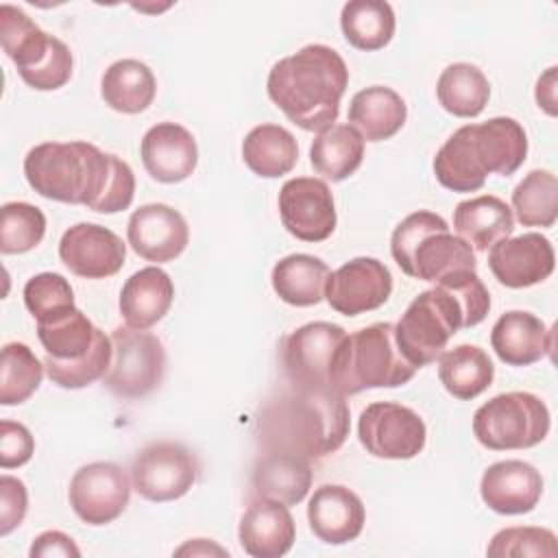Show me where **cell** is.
<instances>
[{"label":"cell","mask_w":558,"mask_h":558,"mask_svg":"<svg viewBox=\"0 0 558 558\" xmlns=\"http://www.w3.org/2000/svg\"><path fill=\"white\" fill-rule=\"evenodd\" d=\"M28 185L48 201L85 205L98 214L131 207L135 174L118 155L89 142H44L24 157Z\"/></svg>","instance_id":"obj_1"},{"label":"cell","mask_w":558,"mask_h":558,"mask_svg":"<svg viewBox=\"0 0 558 558\" xmlns=\"http://www.w3.org/2000/svg\"><path fill=\"white\" fill-rule=\"evenodd\" d=\"M351 429L344 395L333 388L288 384L257 416V442L264 451L320 460L336 453Z\"/></svg>","instance_id":"obj_2"},{"label":"cell","mask_w":558,"mask_h":558,"mask_svg":"<svg viewBox=\"0 0 558 558\" xmlns=\"http://www.w3.org/2000/svg\"><path fill=\"white\" fill-rule=\"evenodd\" d=\"M490 310V294L475 270H460L412 299L395 325L401 355L423 368L447 349L460 331L480 325Z\"/></svg>","instance_id":"obj_3"},{"label":"cell","mask_w":558,"mask_h":558,"mask_svg":"<svg viewBox=\"0 0 558 558\" xmlns=\"http://www.w3.org/2000/svg\"><path fill=\"white\" fill-rule=\"evenodd\" d=\"M347 85L344 59L325 44H307L279 59L266 81L270 100L303 131H323L336 122Z\"/></svg>","instance_id":"obj_4"},{"label":"cell","mask_w":558,"mask_h":558,"mask_svg":"<svg viewBox=\"0 0 558 558\" xmlns=\"http://www.w3.org/2000/svg\"><path fill=\"white\" fill-rule=\"evenodd\" d=\"M525 157L527 135L521 122L497 116L453 131L434 157V174L451 192H477L488 174L510 177Z\"/></svg>","instance_id":"obj_5"},{"label":"cell","mask_w":558,"mask_h":558,"mask_svg":"<svg viewBox=\"0 0 558 558\" xmlns=\"http://www.w3.org/2000/svg\"><path fill=\"white\" fill-rule=\"evenodd\" d=\"M37 338L46 351V373L61 388H85L109 371L113 357L111 338L78 307L37 323Z\"/></svg>","instance_id":"obj_6"},{"label":"cell","mask_w":558,"mask_h":558,"mask_svg":"<svg viewBox=\"0 0 558 558\" xmlns=\"http://www.w3.org/2000/svg\"><path fill=\"white\" fill-rule=\"evenodd\" d=\"M390 253L397 266L414 279L438 283L453 272L475 270V251L449 231L442 216L414 211L405 216L390 235Z\"/></svg>","instance_id":"obj_7"},{"label":"cell","mask_w":558,"mask_h":558,"mask_svg":"<svg viewBox=\"0 0 558 558\" xmlns=\"http://www.w3.org/2000/svg\"><path fill=\"white\" fill-rule=\"evenodd\" d=\"M416 371L397 347L395 325L373 323L347 333L331 368V388L344 397L371 388H397Z\"/></svg>","instance_id":"obj_8"},{"label":"cell","mask_w":558,"mask_h":558,"mask_svg":"<svg viewBox=\"0 0 558 558\" xmlns=\"http://www.w3.org/2000/svg\"><path fill=\"white\" fill-rule=\"evenodd\" d=\"M549 410L532 392H501L482 403L473 414L477 442L493 451L530 449L549 434Z\"/></svg>","instance_id":"obj_9"},{"label":"cell","mask_w":558,"mask_h":558,"mask_svg":"<svg viewBox=\"0 0 558 558\" xmlns=\"http://www.w3.org/2000/svg\"><path fill=\"white\" fill-rule=\"evenodd\" d=\"M113 357L102 384L120 399H140L153 392L166 373V349L148 331L116 327L111 333Z\"/></svg>","instance_id":"obj_10"},{"label":"cell","mask_w":558,"mask_h":558,"mask_svg":"<svg viewBox=\"0 0 558 558\" xmlns=\"http://www.w3.org/2000/svg\"><path fill=\"white\" fill-rule=\"evenodd\" d=\"M347 331L327 320L296 327L279 342L281 371L290 384L331 388V368Z\"/></svg>","instance_id":"obj_11"},{"label":"cell","mask_w":558,"mask_h":558,"mask_svg":"<svg viewBox=\"0 0 558 558\" xmlns=\"http://www.w3.org/2000/svg\"><path fill=\"white\" fill-rule=\"evenodd\" d=\"M357 438L375 458L410 460L423 451L427 427L412 408L395 401H375L360 414Z\"/></svg>","instance_id":"obj_12"},{"label":"cell","mask_w":558,"mask_h":558,"mask_svg":"<svg viewBox=\"0 0 558 558\" xmlns=\"http://www.w3.org/2000/svg\"><path fill=\"white\" fill-rule=\"evenodd\" d=\"M198 471V460L185 445L159 440L135 456L131 482L140 497L163 504L181 499L194 486Z\"/></svg>","instance_id":"obj_13"},{"label":"cell","mask_w":558,"mask_h":558,"mask_svg":"<svg viewBox=\"0 0 558 558\" xmlns=\"http://www.w3.org/2000/svg\"><path fill=\"white\" fill-rule=\"evenodd\" d=\"M133 482L116 462H89L81 466L68 488L74 514L87 525H107L129 506Z\"/></svg>","instance_id":"obj_14"},{"label":"cell","mask_w":558,"mask_h":558,"mask_svg":"<svg viewBox=\"0 0 558 558\" xmlns=\"http://www.w3.org/2000/svg\"><path fill=\"white\" fill-rule=\"evenodd\" d=\"M279 216L290 235L323 242L336 229V205L329 185L314 177L288 179L279 190Z\"/></svg>","instance_id":"obj_15"},{"label":"cell","mask_w":558,"mask_h":558,"mask_svg":"<svg viewBox=\"0 0 558 558\" xmlns=\"http://www.w3.org/2000/svg\"><path fill=\"white\" fill-rule=\"evenodd\" d=\"M392 294V275L375 257H353L327 277L325 299L342 316H360L381 307Z\"/></svg>","instance_id":"obj_16"},{"label":"cell","mask_w":558,"mask_h":558,"mask_svg":"<svg viewBox=\"0 0 558 558\" xmlns=\"http://www.w3.org/2000/svg\"><path fill=\"white\" fill-rule=\"evenodd\" d=\"M63 266L83 279L113 277L126 259V244L111 229L96 222H78L63 231L59 240Z\"/></svg>","instance_id":"obj_17"},{"label":"cell","mask_w":558,"mask_h":558,"mask_svg":"<svg viewBox=\"0 0 558 558\" xmlns=\"http://www.w3.org/2000/svg\"><path fill=\"white\" fill-rule=\"evenodd\" d=\"M554 266L556 253L549 238L534 231L499 240L488 253L490 272L501 286L512 290L543 283L554 272Z\"/></svg>","instance_id":"obj_18"},{"label":"cell","mask_w":558,"mask_h":558,"mask_svg":"<svg viewBox=\"0 0 558 558\" xmlns=\"http://www.w3.org/2000/svg\"><path fill=\"white\" fill-rule=\"evenodd\" d=\"M126 240L131 248L146 262L166 264L185 251L190 242V227L174 207L148 203L131 214Z\"/></svg>","instance_id":"obj_19"},{"label":"cell","mask_w":558,"mask_h":558,"mask_svg":"<svg viewBox=\"0 0 558 558\" xmlns=\"http://www.w3.org/2000/svg\"><path fill=\"white\" fill-rule=\"evenodd\" d=\"M144 170L159 183L185 181L198 163V146L194 135L177 122H159L150 126L140 144Z\"/></svg>","instance_id":"obj_20"},{"label":"cell","mask_w":558,"mask_h":558,"mask_svg":"<svg viewBox=\"0 0 558 558\" xmlns=\"http://www.w3.org/2000/svg\"><path fill=\"white\" fill-rule=\"evenodd\" d=\"M362 499L342 484H323L307 504V523L314 536L327 545L355 541L364 530Z\"/></svg>","instance_id":"obj_21"},{"label":"cell","mask_w":558,"mask_h":558,"mask_svg":"<svg viewBox=\"0 0 558 558\" xmlns=\"http://www.w3.org/2000/svg\"><path fill=\"white\" fill-rule=\"evenodd\" d=\"M480 495L497 514H525L541 501L543 477L530 462L501 460L484 471Z\"/></svg>","instance_id":"obj_22"},{"label":"cell","mask_w":558,"mask_h":558,"mask_svg":"<svg viewBox=\"0 0 558 558\" xmlns=\"http://www.w3.org/2000/svg\"><path fill=\"white\" fill-rule=\"evenodd\" d=\"M238 538L253 558H281L294 545L296 525L286 504L257 497L240 519Z\"/></svg>","instance_id":"obj_23"},{"label":"cell","mask_w":558,"mask_h":558,"mask_svg":"<svg viewBox=\"0 0 558 558\" xmlns=\"http://www.w3.org/2000/svg\"><path fill=\"white\" fill-rule=\"evenodd\" d=\"M490 347L504 364L530 366L551 353L554 331L532 312L510 310L495 320Z\"/></svg>","instance_id":"obj_24"},{"label":"cell","mask_w":558,"mask_h":558,"mask_svg":"<svg viewBox=\"0 0 558 558\" xmlns=\"http://www.w3.org/2000/svg\"><path fill=\"white\" fill-rule=\"evenodd\" d=\"M174 301V283L170 275L157 266L133 272L120 290V316L131 329H150L170 310Z\"/></svg>","instance_id":"obj_25"},{"label":"cell","mask_w":558,"mask_h":558,"mask_svg":"<svg viewBox=\"0 0 558 558\" xmlns=\"http://www.w3.org/2000/svg\"><path fill=\"white\" fill-rule=\"evenodd\" d=\"M453 229L473 251H488L512 235L514 216L499 196L482 194L456 205Z\"/></svg>","instance_id":"obj_26"},{"label":"cell","mask_w":558,"mask_h":558,"mask_svg":"<svg viewBox=\"0 0 558 558\" xmlns=\"http://www.w3.org/2000/svg\"><path fill=\"white\" fill-rule=\"evenodd\" d=\"M310 486L312 466L307 458L283 451H264L255 462L253 493L257 497L296 506L305 499Z\"/></svg>","instance_id":"obj_27"},{"label":"cell","mask_w":558,"mask_h":558,"mask_svg":"<svg viewBox=\"0 0 558 558\" xmlns=\"http://www.w3.org/2000/svg\"><path fill=\"white\" fill-rule=\"evenodd\" d=\"M405 118V100L384 85L360 89L349 105V122L366 142L390 140L401 131Z\"/></svg>","instance_id":"obj_28"},{"label":"cell","mask_w":558,"mask_h":558,"mask_svg":"<svg viewBox=\"0 0 558 558\" xmlns=\"http://www.w3.org/2000/svg\"><path fill=\"white\" fill-rule=\"evenodd\" d=\"M329 268L320 257L292 253L281 257L270 272L275 294L294 307H310L325 299Z\"/></svg>","instance_id":"obj_29"},{"label":"cell","mask_w":558,"mask_h":558,"mask_svg":"<svg viewBox=\"0 0 558 558\" xmlns=\"http://www.w3.org/2000/svg\"><path fill=\"white\" fill-rule=\"evenodd\" d=\"M157 92L153 70L137 59L113 61L100 78V96L118 113L135 116L146 111Z\"/></svg>","instance_id":"obj_30"},{"label":"cell","mask_w":558,"mask_h":558,"mask_svg":"<svg viewBox=\"0 0 558 558\" xmlns=\"http://www.w3.org/2000/svg\"><path fill=\"white\" fill-rule=\"evenodd\" d=\"M57 39L41 31L22 9L13 4L0 7V44L20 76L33 72L50 54Z\"/></svg>","instance_id":"obj_31"},{"label":"cell","mask_w":558,"mask_h":558,"mask_svg":"<svg viewBox=\"0 0 558 558\" xmlns=\"http://www.w3.org/2000/svg\"><path fill=\"white\" fill-rule=\"evenodd\" d=\"M242 159L253 174L277 179L296 166L299 144L294 135L279 124H257L242 142Z\"/></svg>","instance_id":"obj_32"},{"label":"cell","mask_w":558,"mask_h":558,"mask_svg":"<svg viewBox=\"0 0 558 558\" xmlns=\"http://www.w3.org/2000/svg\"><path fill=\"white\" fill-rule=\"evenodd\" d=\"M493 377L495 366L488 353L475 344H458L438 357V379L460 401L480 397L493 384Z\"/></svg>","instance_id":"obj_33"},{"label":"cell","mask_w":558,"mask_h":558,"mask_svg":"<svg viewBox=\"0 0 558 558\" xmlns=\"http://www.w3.org/2000/svg\"><path fill=\"white\" fill-rule=\"evenodd\" d=\"M364 159V137L351 124H331L312 140L310 163L329 181L349 179Z\"/></svg>","instance_id":"obj_34"},{"label":"cell","mask_w":558,"mask_h":558,"mask_svg":"<svg viewBox=\"0 0 558 558\" xmlns=\"http://www.w3.org/2000/svg\"><path fill=\"white\" fill-rule=\"evenodd\" d=\"M340 28L353 48L373 52L390 44L397 20L392 7L384 0H351L342 7Z\"/></svg>","instance_id":"obj_35"},{"label":"cell","mask_w":558,"mask_h":558,"mask_svg":"<svg viewBox=\"0 0 558 558\" xmlns=\"http://www.w3.org/2000/svg\"><path fill=\"white\" fill-rule=\"evenodd\" d=\"M436 96L445 111L456 118H475L490 98V83L473 63L447 65L436 83Z\"/></svg>","instance_id":"obj_36"},{"label":"cell","mask_w":558,"mask_h":558,"mask_svg":"<svg viewBox=\"0 0 558 558\" xmlns=\"http://www.w3.org/2000/svg\"><path fill=\"white\" fill-rule=\"evenodd\" d=\"M512 209L523 227H554L558 218V179L549 170L527 172L512 190Z\"/></svg>","instance_id":"obj_37"},{"label":"cell","mask_w":558,"mask_h":558,"mask_svg":"<svg viewBox=\"0 0 558 558\" xmlns=\"http://www.w3.org/2000/svg\"><path fill=\"white\" fill-rule=\"evenodd\" d=\"M46 366L24 342L2 347L0 360V403L20 405L28 401L41 384Z\"/></svg>","instance_id":"obj_38"},{"label":"cell","mask_w":558,"mask_h":558,"mask_svg":"<svg viewBox=\"0 0 558 558\" xmlns=\"http://www.w3.org/2000/svg\"><path fill=\"white\" fill-rule=\"evenodd\" d=\"M46 235V216L39 207L13 201L0 211V253L20 255L33 251Z\"/></svg>","instance_id":"obj_39"},{"label":"cell","mask_w":558,"mask_h":558,"mask_svg":"<svg viewBox=\"0 0 558 558\" xmlns=\"http://www.w3.org/2000/svg\"><path fill=\"white\" fill-rule=\"evenodd\" d=\"M24 305L37 323H46L74 305V290L59 272H39L24 286Z\"/></svg>","instance_id":"obj_40"},{"label":"cell","mask_w":558,"mask_h":558,"mask_svg":"<svg viewBox=\"0 0 558 558\" xmlns=\"http://www.w3.org/2000/svg\"><path fill=\"white\" fill-rule=\"evenodd\" d=\"M486 554L493 558L501 556H545L556 558L558 556V538L547 527H534V525H512L499 530L488 547Z\"/></svg>","instance_id":"obj_41"},{"label":"cell","mask_w":558,"mask_h":558,"mask_svg":"<svg viewBox=\"0 0 558 558\" xmlns=\"http://www.w3.org/2000/svg\"><path fill=\"white\" fill-rule=\"evenodd\" d=\"M35 438L26 425L2 418L0 421V466L15 469L33 458Z\"/></svg>","instance_id":"obj_42"},{"label":"cell","mask_w":558,"mask_h":558,"mask_svg":"<svg viewBox=\"0 0 558 558\" xmlns=\"http://www.w3.org/2000/svg\"><path fill=\"white\" fill-rule=\"evenodd\" d=\"M28 493L22 480L13 475L0 477V536L11 534L26 517Z\"/></svg>","instance_id":"obj_43"},{"label":"cell","mask_w":558,"mask_h":558,"mask_svg":"<svg viewBox=\"0 0 558 558\" xmlns=\"http://www.w3.org/2000/svg\"><path fill=\"white\" fill-rule=\"evenodd\" d=\"M31 558H50V556H63V558H78L81 556V549L76 547V543L59 532V530H48V532H41L33 545H31Z\"/></svg>","instance_id":"obj_44"},{"label":"cell","mask_w":558,"mask_h":558,"mask_svg":"<svg viewBox=\"0 0 558 558\" xmlns=\"http://www.w3.org/2000/svg\"><path fill=\"white\" fill-rule=\"evenodd\" d=\"M536 102L549 116H556V68H547V72L536 83Z\"/></svg>","instance_id":"obj_45"},{"label":"cell","mask_w":558,"mask_h":558,"mask_svg":"<svg viewBox=\"0 0 558 558\" xmlns=\"http://www.w3.org/2000/svg\"><path fill=\"white\" fill-rule=\"evenodd\" d=\"M177 554H179V556H183V554H192V556H196V554H220V556H225L227 551H225L222 547L209 543L207 538H194V541L185 543L183 547H179Z\"/></svg>","instance_id":"obj_46"}]
</instances>
